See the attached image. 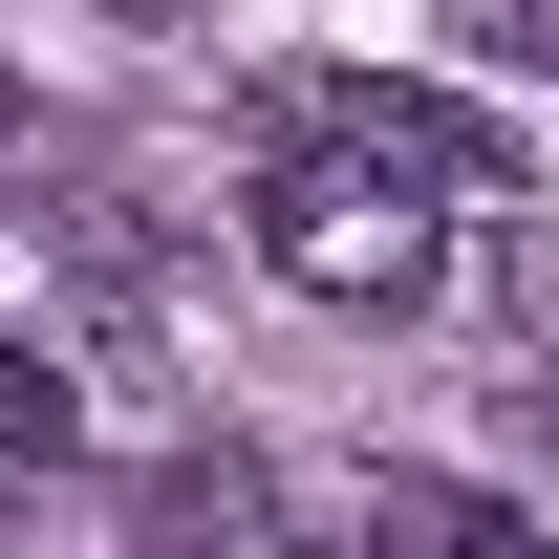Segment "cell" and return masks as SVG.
Instances as JSON below:
<instances>
[{
    "instance_id": "obj_5",
    "label": "cell",
    "mask_w": 559,
    "mask_h": 559,
    "mask_svg": "<svg viewBox=\"0 0 559 559\" xmlns=\"http://www.w3.org/2000/svg\"><path fill=\"white\" fill-rule=\"evenodd\" d=\"M538 345H559V259H538Z\"/></svg>"
},
{
    "instance_id": "obj_2",
    "label": "cell",
    "mask_w": 559,
    "mask_h": 559,
    "mask_svg": "<svg viewBox=\"0 0 559 559\" xmlns=\"http://www.w3.org/2000/svg\"><path fill=\"white\" fill-rule=\"evenodd\" d=\"M280 130H366V151H409V173H452V194H495V173H516V130H495V108H452V86H388V66L280 86Z\"/></svg>"
},
{
    "instance_id": "obj_4",
    "label": "cell",
    "mask_w": 559,
    "mask_h": 559,
    "mask_svg": "<svg viewBox=\"0 0 559 559\" xmlns=\"http://www.w3.org/2000/svg\"><path fill=\"white\" fill-rule=\"evenodd\" d=\"M474 22H495V44H516V66H559V0H474Z\"/></svg>"
},
{
    "instance_id": "obj_1",
    "label": "cell",
    "mask_w": 559,
    "mask_h": 559,
    "mask_svg": "<svg viewBox=\"0 0 559 559\" xmlns=\"http://www.w3.org/2000/svg\"><path fill=\"white\" fill-rule=\"evenodd\" d=\"M452 173H409V151H366V130H280L259 173V259L301 280V301H430L452 280Z\"/></svg>"
},
{
    "instance_id": "obj_3",
    "label": "cell",
    "mask_w": 559,
    "mask_h": 559,
    "mask_svg": "<svg viewBox=\"0 0 559 559\" xmlns=\"http://www.w3.org/2000/svg\"><path fill=\"white\" fill-rule=\"evenodd\" d=\"M0 452H66V366L22 345V323H0Z\"/></svg>"
}]
</instances>
